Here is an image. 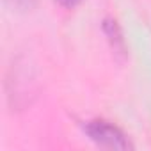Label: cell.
<instances>
[{"label": "cell", "instance_id": "obj_4", "mask_svg": "<svg viewBox=\"0 0 151 151\" xmlns=\"http://www.w3.org/2000/svg\"><path fill=\"white\" fill-rule=\"evenodd\" d=\"M18 2H22V0H18ZM23 2H29V4H30V0H23Z\"/></svg>", "mask_w": 151, "mask_h": 151}, {"label": "cell", "instance_id": "obj_1", "mask_svg": "<svg viewBox=\"0 0 151 151\" xmlns=\"http://www.w3.org/2000/svg\"><path fill=\"white\" fill-rule=\"evenodd\" d=\"M86 133L96 146L103 149H117V151L133 149V144L130 142L126 133L119 126L112 124L110 121L93 119L86 124Z\"/></svg>", "mask_w": 151, "mask_h": 151}, {"label": "cell", "instance_id": "obj_3", "mask_svg": "<svg viewBox=\"0 0 151 151\" xmlns=\"http://www.w3.org/2000/svg\"><path fill=\"white\" fill-rule=\"evenodd\" d=\"M57 2L62 6V7H68V9H71V7H75V6H78L82 0H57Z\"/></svg>", "mask_w": 151, "mask_h": 151}, {"label": "cell", "instance_id": "obj_2", "mask_svg": "<svg viewBox=\"0 0 151 151\" xmlns=\"http://www.w3.org/2000/svg\"><path fill=\"white\" fill-rule=\"evenodd\" d=\"M103 29H105V34L109 36L110 43H112L114 52L124 55V39H123V34H121V29H119L117 22L116 20H105Z\"/></svg>", "mask_w": 151, "mask_h": 151}]
</instances>
